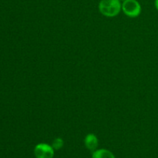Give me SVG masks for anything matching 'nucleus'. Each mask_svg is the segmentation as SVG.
<instances>
[{"label":"nucleus","instance_id":"8","mask_svg":"<svg viewBox=\"0 0 158 158\" xmlns=\"http://www.w3.org/2000/svg\"><path fill=\"white\" fill-rule=\"evenodd\" d=\"M123 1H125V0H123Z\"/></svg>","mask_w":158,"mask_h":158},{"label":"nucleus","instance_id":"3","mask_svg":"<svg viewBox=\"0 0 158 158\" xmlns=\"http://www.w3.org/2000/svg\"><path fill=\"white\" fill-rule=\"evenodd\" d=\"M34 154L36 158H52L54 149L46 143H39L34 149Z\"/></svg>","mask_w":158,"mask_h":158},{"label":"nucleus","instance_id":"6","mask_svg":"<svg viewBox=\"0 0 158 158\" xmlns=\"http://www.w3.org/2000/svg\"><path fill=\"white\" fill-rule=\"evenodd\" d=\"M63 140L61 138H56L54 140V141L52 142V148L54 150H60V148H63Z\"/></svg>","mask_w":158,"mask_h":158},{"label":"nucleus","instance_id":"1","mask_svg":"<svg viewBox=\"0 0 158 158\" xmlns=\"http://www.w3.org/2000/svg\"><path fill=\"white\" fill-rule=\"evenodd\" d=\"M122 6L120 0H101L99 4L100 12L106 17H114L120 12Z\"/></svg>","mask_w":158,"mask_h":158},{"label":"nucleus","instance_id":"5","mask_svg":"<svg viewBox=\"0 0 158 158\" xmlns=\"http://www.w3.org/2000/svg\"><path fill=\"white\" fill-rule=\"evenodd\" d=\"M92 158H115V157L113 153L108 150L100 149L94 151Z\"/></svg>","mask_w":158,"mask_h":158},{"label":"nucleus","instance_id":"2","mask_svg":"<svg viewBox=\"0 0 158 158\" xmlns=\"http://www.w3.org/2000/svg\"><path fill=\"white\" fill-rule=\"evenodd\" d=\"M124 14L131 18L137 17L141 12V6L137 0H125L122 5Z\"/></svg>","mask_w":158,"mask_h":158},{"label":"nucleus","instance_id":"7","mask_svg":"<svg viewBox=\"0 0 158 158\" xmlns=\"http://www.w3.org/2000/svg\"><path fill=\"white\" fill-rule=\"evenodd\" d=\"M155 7L158 10V0H155Z\"/></svg>","mask_w":158,"mask_h":158},{"label":"nucleus","instance_id":"4","mask_svg":"<svg viewBox=\"0 0 158 158\" xmlns=\"http://www.w3.org/2000/svg\"><path fill=\"white\" fill-rule=\"evenodd\" d=\"M85 146L88 150L94 151L98 147V139L97 136L93 134H89L86 135L84 140Z\"/></svg>","mask_w":158,"mask_h":158}]
</instances>
